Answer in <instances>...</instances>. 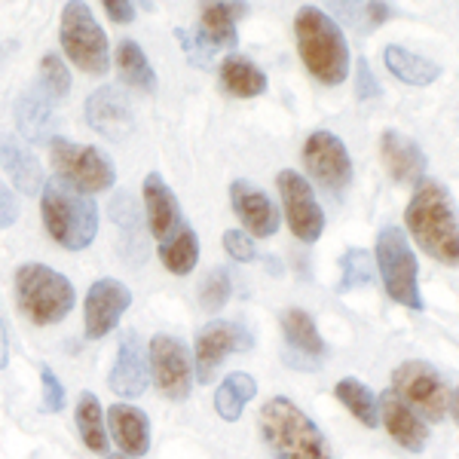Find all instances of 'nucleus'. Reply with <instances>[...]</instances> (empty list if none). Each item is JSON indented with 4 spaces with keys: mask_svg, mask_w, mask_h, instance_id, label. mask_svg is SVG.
Masks as SVG:
<instances>
[{
    "mask_svg": "<svg viewBox=\"0 0 459 459\" xmlns=\"http://www.w3.org/2000/svg\"><path fill=\"white\" fill-rule=\"evenodd\" d=\"M417 246L444 266H459V212L450 190L435 178L417 184L404 212Z\"/></svg>",
    "mask_w": 459,
    "mask_h": 459,
    "instance_id": "1",
    "label": "nucleus"
},
{
    "mask_svg": "<svg viewBox=\"0 0 459 459\" xmlns=\"http://www.w3.org/2000/svg\"><path fill=\"white\" fill-rule=\"evenodd\" d=\"M294 34H298V53L303 65L318 83L340 86L350 77V43L343 37V28L328 13L303 6L294 22Z\"/></svg>",
    "mask_w": 459,
    "mask_h": 459,
    "instance_id": "2",
    "label": "nucleus"
},
{
    "mask_svg": "<svg viewBox=\"0 0 459 459\" xmlns=\"http://www.w3.org/2000/svg\"><path fill=\"white\" fill-rule=\"evenodd\" d=\"M40 218L47 233L68 251H83L99 236V205H95V199L65 184L62 178L43 181Z\"/></svg>",
    "mask_w": 459,
    "mask_h": 459,
    "instance_id": "3",
    "label": "nucleus"
},
{
    "mask_svg": "<svg viewBox=\"0 0 459 459\" xmlns=\"http://www.w3.org/2000/svg\"><path fill=\"white\" fill-rule=\"evenodd\" d=\"M261 435L276 459H331L318 426L291 398L276 395L261 407Z\"/></svg>",
    "mask_w": 459,
    "mask_h": 459,
    "instance_id": "4",
    "label": "nucleus"
},
{
    "mask_svg": "<svg viewBox=\"0 0 459 459\" xmlns=\"http://www.w3.org/2000/svg\"><path fill=\"white\" fill-rule=\"evenodd\" d=\"M16 303L31 325H58L77 303V291L47 264H22L16 270Z\"/></svg>",
    "mask_w": 459,
    "mask_h": 459,
    "instance_id": "5",
    "label": "nucleus"
},
{
    "mask_svg": "<svg viewBox=\"0 0 459 459\" xmlns=\"http://www.w3.org/2000/svg\"><path fill=\"white\" fill-rule=\"evenodd\" d=\"M377 270H380L383 288L395 303L407 309H423V294H420V264L413 255L411 242L398 227H383L377 236L374 251Z\"/></svg>",
    "mask_w": 459,
    "mask_h": 459,
    "instance_id": "6",
    "label": "nucleus"
},
{
    "mask_svg": "<svg viewBox=\"0 0 459 459\" xmlns=\"http://www.w3.org/2000/svg\"><path fill=\"white\" fill-rule=\"evenodd\" d=\"M65 56L77 65L80 71L101 77L110 68V47L108 34L95 22L92 10L86 4H65L62 10V28H58Z\"/></svg>",
    "mask_w": 459,
    "mask_h": 459,
    "instance_id": "7",
    "label": "nucleus"
},
{
    "mask_svg": "<svg viewBox=\"0 0 459 459\" xmlns=\"http://www.w3.org/2000/svg\"><path fill=\"white\" fill-rule=\"evenodd\" d=\"M49 160L56 166V178H62L65 184L83 190V194H101L110 190L117 181V169L105 151L92 144H74L68 138H53L49 142Z\"/></svg>",
    "mask_w": 459,
    "mask_h": 459,
    "instance_id": "8",
    "label": "nucleus"
},
{
    "mask_svg": "<svg viewBox=\"0 0 459 459\" xmlns=\"http://www.w3.org/2000/svg\"><path fill=\"white\" fill-rule=\"evenodd\" d=\"M392 392L429 423H438L447 413V383L441 380V374L429 361H404V365H398L392 371Z\"/></svg>",
    "mask_w": 459,
    "mask_h": 459,
    "instance_id": "9",
    "label": "nucleus"
},
{
    "mask_svg": "<svg viewBox=\"0 0 459 459\" xmlns=\"http://www.w3.org/2000/svg\"><path fill=\"white\" fill-rule=\"evenodd\" d=\"M147 365L157 389L172 402H184L194 389V361L181 337L157 334L147 346Z\"/></svg>",
    "mask_w": 459,
    "mask_h": 459,
    "instance_id": "10",
    "label": "nucleus"
},
{
    "mask_svg": "<svg viewBox=\"0 0 459 459\" xmlns=\"http://www.w3.org/2000/svg\"><path fill=\"white\" fill-rule=\"evenodd\" d=\"M279 184V196H282V209L288 218V227L298 236L300 242H316L325 230V212L318 209L313 184L307 181L300 172L294 169H282L276 175Z\"/></svg>",
    "mask_w": 459,
    "mask_h": 459,
    "instance_id": "11",
    "label": "nucleus"
},
{
    "mask_svg": "<svg viewBox=\"0 0 459 459\" xmlns=\"http://www.w3.org/2000/svg\"><path fill=\"white\" fill-rule=\"evenodd\" d=\"M303 166H307V172L322 187L334 190V194H340V190H346L352 184L350 151H346V144L340 142L334 132L318 129L307 138V144H303Z\"/></svg>",
    "mask_w": 459,
    "mask_h": 459,
    "instance_id": "12",
    "label": "nucleus"
},
{
    "mask_svg": "<svg viewBox=\"0 0 459 459\" xmlns=\"http://www.w3.org/2000/svg\"><path fill=\"white\" fill-rule=\"evenodd\" d=\"M129 307H132V291L120 279L105 276V279H99V282H92V288L86 291V307H83L86 337L89 340L108 337Z\"/></svg>",
    "mask_w": 459,
    "mask_h": 459,
    "instance_id": "13",
    "label": "nucleus"
},
{
    "mask_svg": "<svg viewBox=\"0 0 459 459\" xmlns=\"http://www.w3.org/2000/svg\"><path fill=\"white\" fill-rule=\"evenodd\" d=\"M251 346V334L236 322H209L196 337V380L212 383L214 371L230 352H239Z\"/></svg>",
    "mask_w": 459,
    "mask_h": 459,
    "instance_id": "14",
    "label": "nucleus"
},
{
    "mask_svg": "<svg viewBox=\"0 0 459 459\" xmlns=\"http://www.w3.org/2000/svg\"><path fill=\"white\" fill-rule=\"evenodd\" d=\"M230 205H233L236 218L242 221V227L248 230V236L270 239V236L279 233L282 214H279L276 203L251 181H242L239 178V181L230 184Z\"/></svg>",
    "mask_w": 459,
    "mask_h": 459,
    "instance_id": "15",
    "label": "nucleus"
},
{
    "mask_svg": "<svg viewBox=\"0 0 459 459\" xmlns=\"http://www.w3.org/2000/svg\"><path fill=\"white\" fill-rule=\"evenodd\" d=\"M86 123L92 126L99 135L120 142V138L132 135L135 129V114H132L129 99L117 86H99L86 99Z\"/></svg>",
    "mask_w": 459,
    "mask_h": 459,
    "instance_id": "16",
    "label": "nucleus"
},
{
    "mask_svg": "<svg viewBox=\"0 0 459 459\" xmlns=\"http://www.w3.org/2000/svg\"><path fill=\"white\" fill-rule=\"evenodd\" d=\"M108 386L120 398H138L147 389V346L135 331H126L117 350V361L108 374Z\"/></svg>",
    "mask_w": 459,
    "mask_h": 459,
    "instance_id": "17",
    "label": "nucleus"
},
{
    "mask_svg": "<svg viewBox=\"0 0 459 459\" xmlns=\"http://www.w3.org/2000/svg\"><path fill=\"white\" fill-rule=\"evenodd\" d=\"M380 157L386 172L392 175V181L398 184H413L417 187L420 181H426V169L429 160L423 153V147L417 142H411L407 135L395 129H386L380 138Z\"/></svg>",
    "mask_w": 459,
    "mask_h": 459,
    "instance_id": "18",
    "label": "nucleus"
},
{
    "mask_svg": "<svg viewBox=\"0 0 459 459\" xmlns=\"http://www.w3.org/2000/svg\"><path fill=\"white\" fill-rule=\"evenodd\" d=\"M377 404H380L383 426H386V432L392 435V441H398L404 450H411V454H423V447L429 444L426 420L420 417V413H413L392 389L383 392V395L377 398Z\"/></svg>",
    "mask_w": 459,
    "mask_h": 459,
    "instance_id": "19",
    "label": "nucleus"
},
{
    "mask_svg": "<svg viewBox=\"0 0 459 459\" xmlns=\"http://www.w3.org/2000/svg\"><path fill=\"white\" fill-rule=\"evenodd\" d=\"M282 334L288 343V365L316 368L325 355V340L318 334L316 322L303 309H285L282 313Z\"/></svg>",
    "mask_w": 459,
    "mask_h": 459,
    "instance_id": "20",
    "label": "nucleus"
},
{
    "mask_svg": "<svg viewBox=\"0 0 459 459\" xmlns=\"http://www.w3.org/2000/svg\"><path fill=\"white\" fill-rule=\"evenodd\" d=\"M142 194H144V212H147V224H151L153 239L166 242L169 236H175L178 227L184 224L178 196L172 194V187L162 181L160 172H151L144 178Z\"/></svg>",
    "mask_w": 459,
    "mask_h": 459,
    "instance_id": "21",
    "label": "nucleus"
},
{
    "mask_svg": "<svg viewBox=\"0 0 459 459\" xmlns=\"http://www.w3.org/2000/svg\"><path fill=\"white\" fill-rule=\"evenodd\" d=\"M108 435L114 438L123 456H144L151 450V420L135 404H110L108 411Z\"/></svg>",
    "mask_w": 459,
    "mask_h": 459,
    "instance_id": "22",
    "label": "nucleus"
},
{
    "mask_svg": "<svg viewBox=\"0 0 459 459\" xmlns=\"http://www.w3.org/2000/svg\"><path fill=\"white\" fill-rule=\"evenodd\" d=\"M0 166L10 175V181L16 184L19 194L34 196L43 190V169L40 160L34 157V151L22 142L19 135H4L0 138Z\"/></svg>",
    "mask_w": 459,
    "mask_h": 459,
    "instance_id": "23",
    "label": "nucleus"
},
{
    "mask_svg": "<svg viewBox=\"0 0 459 459\" xmlns=\"http://www.w3.org/2000/svg\"><path fill=\"white\" fill-rule=\"evenodd\" d=\"M248 16L246 4H205L199 16V37L209 49H233L236 47V19Z\"/></svg>",
    "mask_w": 459,
    "mask_h": 459,
    "instance_id": "24",
    "label": "nucleus"
},
{
    "mask_svg": "<svg viewBox=\"0 0 459 459\" xmlns=\"http://www.w3.org/2000/svg\"><path fill=\"white\" fill-rule=\"evenodd\" d=\"M16 123L19 132L28 138V142H53V108H49V99L43 92H31L19 95L16 101Z\"/></svg>",
    "mask_w": 459,
    "mask_h": 459,
    "instance_id": "25",
    "label": "nucleus"
},
{
    "mask_svg": "<svg viewBox=\"0 0 459 459\" xmlns=\"http://www.w3.org/2000/svg\"><path fill=\"white\" fill-rule=\"evenodd\" d=\"M383 62H386L392 77L407 86H429L441 77V68L435 62H429V58L411 53L404 47H395V43L383 49Z\"/></svg>",
    "mask_w": 459,
    "mask_h": 459,
    "instance_id": "26",
    "label": "nucleus"
},
{
    "mask_svg": "<svg viewBox=\"0 0 459 459\" xmlns=\"http://www.w3.org/2000/svg\"><path fill=\"white\" fill-rule=\"evenodd\" d=\"M221 86L236 99H255L266 89V74L246 56H227L221 62Z\"/></svg>",
    "mask_w": 459,
    "mask_h": 459,
    "instance_id": "27",
    "label": "nucleus"
},
{
    "mask_svg": "<svg viewBox=\"0 0 459 459\" xmlns=\"http://www.w3.org/2000/svg\"><path fill=\"white\" fill-rule=\"evenodd\" d=\"M114 62H117V71H120V80L135 89H144V92H157L160 80H157V71H153L151 58L144 56V49L138 47L135 40H120L117 43V53H114Z\"/></svg>",
    "mask_w": 459,
    "mask_h": 459,
    "instance_id": "28",
    "label": "nucleus"
},
{
    "mask_svg": "<svg viewBox=\"0 0 459 459\" xmlns=\"http://www.w3.org/2000/svg\"><path fill=\"white\" fill-rule=\"evenodd\" d=\"M257 395V383L251 374H230L224 383L218 386L214 392V411H218L221 420H227V423H236V420L242 417V411H246V404L251 398Z\"/></svg>",
    "mask_w": 459,
    "mask_h": 459,
    "instance_id": "29",
    "label": "nucleus"
},
{
    "mask_svg": "<svg viewBox=\"0 0 459 459\" xmlns=\"http://www.w3.org/2000/svg\"><path fill=\"white\" fill-rule=\"evenodd\" d=\"M77 429L80 438L92 454L105 456L108 454V423H105V411L95 392H80L77 398Z\"/></svg>",
    "mask_w": 459,
    "mask_h": 459,
    "instance_id": "30",
    "label": "nucleus"
},
{
    "mask_svg": "<svg viewBox=\"0 0 459 459\" xmlns=\"http://www.w3.org/2000/svg\"><path fill=\"white\" fill-rule=\"evenodd\" d=\"M160 261L169 273H175V276L194 273V266L199 261V239H196L194 227L181 224L175 236H169L166 242H160Z\"/></svg>",
    "mask_w": 459,
    "mask_h": 459,
    "instance_id": "31",
    "label": "nucleus"
},
{
    "mask_svg": "<svg viewBox=\"0 0 459 459\" xmlns=\"http://www.w3.org/2000/svg\"><path fill=\"white\" fill-rule=\"evenodd\" d=\"M334 395L361 426L377 429V423H380V404H377V395L365 386V383L355 380V377H343V380L334 386Z\"/></svg>",
    "mask_w": 459,
    "mask_h": 459,
    "instance_id": "32",
    "label": "nucleus"
},
{
    "mask_svg": "<svg viewBox=\"0 0 459 459\" xmlns=\"http://www.w3.org/2000/svg\"><path fill=\"white\" fill-rule=\"evenodd\" d=\"M340 10V19L346 22L355 31H374L383 22L392 19L389 4H334Z\"/></svg>",
    "mask_w": 459,
    "mask_h": 459,
    "instance_id": "33",
    "label": "nucleus"
},
{
    "mask_svg": "<svg viewBox=\"0 0 459 459\" xmlns=\"http://www.w3.org/2000/svg\"><path fill=\"white\" fill-rule=\"evenodd\" d=\"M374 255L365 248H350L343 255V279H340V291H352V288H365L374 282Z\"/></svg>",
    "mask_w": 459,
    "mask_h": 459,
    "instance_id": "34",
    "label": "nucleus"
},
{
    "mask_svg": "<svg viewBox=\"0 0 459 459\" xmlns=\"http://www.w3.org/2000/svg\"><path fill=\"white\" fill-rule=\"evenodd\" d=\"M40 89L49 101L53 99H65L71 89V74H68V65L62 62L56 53H47L40 58Z\"/></svg>",
    "mask_w": 459,
    "mask_h": 459,
    "instance_id": "35",
    "label": "nucleus"
},
{
    "mask_svg": "<svg viewBox=\"0 0 459 459\" xmlns=\"http://www.w3.org/2000/svg\"><path fill=\"white\" fill-rule=\"evenodd\" d=\"M230 294H233V282H230V273L227 270H212L209 276L203 279V285H199V303H203V309H209V313H218L221 307H227Z\"/></svg>",
    "mask_w": 459,
    "mask_h": 459,
    "instance_id": "36",
    "label": "nucleus"
},
{
    "mask_svg": "<svg viewBox=\"0 0 459 459\" xmlns=\"http://www.w3.org/2000/svg\"><path fill=\"white\" fill-rule=\"evenodd\" d=\"M224 248L233 261H242V264H251L257 257V246L255 239L246 233V230H227L224 233Z\"/></svg>",
    "mask_w": 459,
    "mask_h": 459,
    "instance_id": "37",
    "label": "nucleus"
},
{
    "mask_svg": "<svg viewBox=\"0 0 459 459\" xmlns=\"http://www.w3.org/2000/svg\"><path fill=\"white\" fill-rule=\"evenodd\" d=\"M40 380H43V411L47 413H58L65 407V386L56 377V371L49 368H40Z\"/></svg>",
    "mask_w": 459,
    "mask_h": 459,
    "instance_id": "38",
    "label": "nucleus"
},
{
    "mask_svg": "<svg viewBox=\"0 0 459 459\" xmlns=\"http://www.w3.org/2000/svg\"><path fill=\"white\" fill-rule=\"evenodd\" d=\"M355 83H359L355 95H359L361 101H365V99H377V95H380V83H377L374 68L368 65V58H359V62H355Z\"/></svg>",
    "mask_w": 459,
    "mask_h": 459,
    "instance_id": "39",
    "label": "nucleus"
},
{
    "mask_svg": "<svg viewBox=\"0 0 459 459\" xmlns=\"http://www.w3.org/2000/svg\"><path fill=\"white\" fill-rule=\"evenodd\" d=\"M16 221H19V199L4 181H0V230L13 227Z\"/></svg>",
    "mask_w": 459,
    "mask_h": 459,
    "instance_id": "40",
    "label": "nucleus"
},
{
    "mask_svg": "<svg viewBox=\"0 0 459 459\" xmlns=\"http://www.w3.org/2000/svg\"><path fill=\"white\" fill-rule=\"evenodd\" d=\"M105 13L117 25H129L135 19V4H129V0H105Z\"/></svg>",
    "mask_w": 459,
    "mask_h": 459,
    "instance_id": "41",
    "label": "nucleus"
},
{
    "mask_svg": "<svg viewBox=\"0 0 459 459\" xmlns=\"http://www.w3.org/2000/svg\"><path fill=\"white\" fill-rule=\"evenodd\" d=\"M10 365V340H6V328L4 322H0V371Z\"/></svg>",
    "mask_w": 459,
    "mask_h": 459,
    "instance_id": "42",
    "label": "nucleus"
},
{
    "mask_svg": "<svg viewBox=\"0 0 459 459\" xmlns=\"http://www.w3.org/2000/svg\"><path fill=\"white\" fill-rule=\"evenodd\" d=\"M447 411H450V417H454V420H456V426H459V386L454 389V395H450Z\"/></svg>",
    "mask_w": 459,
    "mask_h": 459,
    "instance_id": "43",
    "label": "nucleus"
},
{
    "mask_svg": "<svg viewBox=\"0 0 459 459\" xmlns=\"http://www.w3.org/2000/svg\"><path fill=\"white\" fill-rule=\"evenodd\" d=\"M108 459H132V456H108Z\"/></svg>",
    "mask_w": 459,
    "mask_h": 459,
    "instance_id": "44",
    "label": "nucleus"
}]
</instances>
